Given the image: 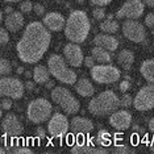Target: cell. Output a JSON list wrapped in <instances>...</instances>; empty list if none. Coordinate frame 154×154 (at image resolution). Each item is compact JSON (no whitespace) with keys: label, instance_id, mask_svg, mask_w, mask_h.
<instances>
[{"label":"cell","instance_id":"obj_1","mask_svg":"<svg viewBox=\"0 0 154 154\" xmlns=\"http://www.w3.org/2000/svg\"><path fill=\"white\" fill-rule=\"evenodd\" d=\"M50 32L42 23L33 21L28 24L21 38L16 45L20 61L28 65L37 63L50 46Z\"/></svg>","mask_w":154,"mask_h":154},{"label":"cell","instance_id":"obj_2","mask_svg":"<svg viewBox=\"0 0 154 154\" xmlns=\"http://www.w3.org/2000/svg\"><path fill=\"white\" fill-rule=\"evenodd\" d=\"M90 20L86 12L83 11H72L65 24V36L70 42L82 44L86 41L90 33Z\"/></svg>","mask_w":154,"mask_h":154},{"label":"cell","instance_id":"obj_3","mask_svg":"<svg viewBox=\"0 0 154 154\" xmlns=\"http://www.w3.org/2000/svg\"><path fill=\"white\" fill-rule=\"evenodd\" d=\"M120 107V97L113 91H103L92 97L88 103V111L94 116H107L113 113Z\"/></svg>","mask_w":154,"mask_h":154},{"label":"cell","instance_id":"obj_4","mask_svg":"<svg viewBox=\"0 0 154 154\" xmlns=\"http://www.w3.org/2000/svg\"><path fill=\"white\" fill-rule=\"evenodd\" d=\"M48 69L50 71V75H53L55 79L65 85H75L78 76L76 72L69 69L67 62L63 57L58 54H51L48 59Z\"/></svg>","mask_w":154,"mask_h":154},{"label":"cell","instance_id":"obj_5","mask_svg":"<svg viewBox=\"0 0 154 154\" xmlns=\"http://www.w3.org/2000/svg\"><path fill=\"white\" fill-rule=\"evenodd\" d=\"M51 112H53V107H51L50 101L44 97H38L29 103L26 108V117L33 124H40V122H45L50 119Z\"/></svg>","mask_w":154,"mask_h":154},{"label":"cell","instance_id":"obj_6","mask_svg":"<svg viewBox=\"0 0 154 154\" xmlns=\"http://www.w3.org/2000/svg\"><path fill=\"white\" fill-rule=\"evenodd\" d=\"M51 100L67 115H75L80 109V103L78 99L65 87H54L51 91Z\"/></svg>","mask_w":154,"mask_h":154},{"label":"cell","instance_id":"obj_7","mask_svg":"<svg viewBox=\"0 0 154 154\" xmlns=\"http://www.w3.org/2000/svg\"><path fill=\"white\" fill-rule=\"evenodd\" d=\"M120 76V70L109 63H99L91 69V78L99 85H112L117 82Z\"/></svg>","mask_w":154,"mask_h":154},{"label":"cell","instance_id":"obj_8","mask_svg":"<svg viewBox=\"0 0 154 154\" xmlns=\"http://www.w3.org/2000/svg\"><path fill=\"white\" fill-rule=\"evenodd\" d=\"M24 88L25 86L17 78H9V76L0 78V97L20 99L24 95Z\"/></svg>","mask_w":154,"mask_h":154},{"label":"cell","instance_id":"obj_9","mask_svg":"<svg viewBox=\"0 0 154 154\" xmlns=\"http://www.w3.org/2000/svg\"><path fill=\"white\" fill-rule=\"evenodd\" d=\"M133 106L140 112L150 111L154 108V83L143 86L141 90L136 94L133 99Z\"/></svg>","mask_w":154,"mask_h":154},{"label":"cell","instance_id":"obj_10","mask_svg":"<svg viewBox=\"0 0 154 154\" xmlns=\"http://www.w3.org/2000/svg\"><path fill=\"white\" fill-rule=\"evenodd\" d=\"M122 34L127 40L134 44H141L146 40V29L137 20H125L122 24Z\"/></svg>","mask_w":154,"mask_h":154},{"label":"cell","instance_id":"obj_11","mask_svg":"<svg viewBox=\"0 0 154 154\" xmlns=\"http://www.w3.org/2000/svg\"><path fill=\"white\" fill-rule=\"evenodd\" d=\"M143 9H145V4L142 3V0H128L116 12V17L119 20L122 19L137 20L138 17L143 15Z\"/></svg>","mask_w":154,"mask_h":154},{"label":"cell","instance_id":"obj_12","mask_svg":"<svg viewBox=\"0 0 154 154\" xmlns=\"http://www.w3.org/2000/svg\"><path fill=\"white\" fill-rule=\"evenodd\" d=\"M70 128V122L67 117L62 113H54L49 119L48 122V132L51 137L54 138H62L67 134Z\"/></svg>","mask_w":154,"mask_h":154},{"label":"cell","instance_id":"obj_13","mask_svg":"<svg viewBox=\"0 0 154 154\" xmlns=\"http://www.w3.org/2000/svg\"><path fill=\"white\" fill-rule=\"evenodd\" d=\"M2 128H3L4 134L8 136V137H19L24 132L23 124L20 122L16 115H13V113H8L4 117V120L2 122Z\"/></svg>","mask_w":154,"mask_h":154},{"label":"cell","instance_id":"obj_14","mask_svg":"<svg viewBox=\"0 0 154 154\" xmlns=\"http://www.w3.org/2000/svg\"><path fill=\"white\" fill-rule=\"evenodd\" d=\"M63 57L66 59V62L72 66V67H80L85 61V55L80 46H78V44L70 42L65 46L63 49Z\"/></svg>","mask_w":154,"mask_h":154},{"label":"cell","instance_id":"obj_15","mask_svg":"<svg viewBox=\"0 0 154 154\" xmlns=\"http://www.w3.org/2000/svg\"><path fill=\"white\" fill-rule=\"evenodd\" d=\"M132 115L128 111H115L111 113L109 117V124L111 127L116 131H127V129L132 125Z\"/></svg>","mask_w":154,"mask_h":154},{"label":"cell","instance_id":"obj_16","mask_svg":"<svg viewBox=\"0 0 154 154\" xmlns=\"http://www.w3.org/2000/svg\"><path fill=\"white\" fill-rule=\"evenodd\" d=\"M42 24L48 28L49 30H51V32H59V30L65 29L66 20L61 13L50 12V13H48V15H45L44 20H42Z\"/></svg>","mask_w":154,"mask_h":154},{"label":"cell","instance_id":"obj_17","mask_svg":"<svg viewBox=\"0 0 154 154\" xmlns=\"http://www.w3.org/2000/svg\"><path fill=\"white\" fill-rule=\"evenodd\" d=\"M70 128L76 134H88L94 131V122L87 117L76 116L70 121Z\"/></svg>","mask_w":154,"mask_h":154},{"label":"cell","instance_id":"obj_18","mask_svg":"<svg viewBox=\"0 0 154 154\" xmlns=\"http://www.w3.org/2000/svg\"><path fill=\"white\" fill-rule=\"evenodd\" d=\"M94 44L95 46H100L106 49L108 51H115L119 48V41L116 37H113L112 34H97L94 38Z\"/></svg>","mask_w":154,"mask_h":154},{"label":"cell","instance_id":"obj_19","mask_svg":"<svg viewBox=\"0 0 154 154\" xmlns=\"http://www.w3.org/2000/svg\"><path fill=\"white\" fill-rule=\"evenodd\" d=\"M24 16L21 12H15L13 11L12 13L7 15V19H5V28L8 32H19L20 29L24 26Z\"/></svg>","mask_w":154,"mask_h":154},{"label":"cell","instance_id":"obj_20","mask_svg":"<svg viewBox=\"0 0 154 154\" xmlns=\"http://www.w3.org/2000/svg\"><path fill=\"white\" fill-rule=\"evenodd\" d=\"M70 150L74 154H107L108 153V150L106 148H103V146L96 148V146L91 145L88 142L76 143V145H74Z\"/></svg>","mask_w":154,"mask_h":154},{"label":"cell","instance_id":"obj_21","mask_svg":"<svg viewBox=\"0 0 154 154\" xmlns=\"http://www.w3.org/2000/svg\"><path fill=\"white\" fill-rule=\"evenodd\" d=\"M75 91H76V94H79L80 96L90 97V96L94 95V92H95V88H94L92 83H91L88 79L82 78L80 80H78V82L75 83Z\"/></svg>","mask_w":154,"mask_h":154},{"label":"cell","instance_id":"obj_22","mask_svg":"<svg viewBox=\"0 0 154 154\" xmlns=\"http://www.w3.org/2000/svg\"><path fill=\"white\" fill-rule=\"evenodd\" d=\"M133 62H134V54L128 49H122L117 54V63L124 70H131Z\"/></svg>","mask_w":154,"mask_h":154},{"label":"cell","instance_id":"obj_23","mask_svg":"<svg viewBox=\"0 0 154 154\" xmlns=\"http://www.w3.org/2000/svg\"><path fill=\"white\" fill-rule=\"evenodd\" d=\"M140 72L145 80H148L149 83H154V58L143 61L140 66Z\"/></svg>","mask_w":154,"mask_h":154},{"label":"cell","instance_id":"obj_24","mask_svg":"<svg viewBox=\"0 0 154 154\" xmlns=\"http://www.w3.org/2000/svg\"><path fill=\"white\" fill-rule=\"evenodd\" d=\"M91 55H92V58L95 59V62H97V63H111V61H112L109 51L100 46L94 48L91 50Z\"/></svg>","mask_w":154,"mask_h":154},{"label":"cell","instance_id":"obj_25","mask_svg":"<svg viewBox=\"0 0 154 154\" xmlns=\"http://www.w3.org/2000/svg\"><path fill=\"white\" fill-rule=\"evenodd\" d=\"M33 80L34 83H38V85H45V83L49 80V75H50V71L49 69H46L42 65H38L33 69Z\"/></svg>","mask_w":154,"mask_h":154},{"label":"cell","instance_id":"obj_26","mask_svg":"<svg viewBox=\"0 0 154 154\" xmlns=\"http://www.w3.org/2000/svg\"><path fill=\"white\" fill-rule=\"evenodd\" d=\"M119 28H120V25H119V23L116 21V20H104L103 23L100 24V29L103 30L104 33H108V34H115L119 30Z\"/></svg>","mask_w":154,"mask_h":154},{"label":"cell","instance_id":"obj_27","mask_svg":"<svg viewBox=\"0 0 154 154\" xmlns=\"http://www.w3.org/2000/svg\"><path fill=\"white\" fill-rule=\"evenodd\" d=\"M96 142L99 146H103V148H107V146L111 145V136L107 131H100L99 134L96 137Z\"/></svg>","mask_w":154,"mask_h":154},{"label":"cell","instance_id":"obj_28","mask_svg":"<svg viewBox=\"0 0 154 154\" xmlns=\"http://www.w3.org/2000/svg\"><path fill=\"white\" fill-rule=\"evenodd\" d=\"M12 71V65L8 59L0 58V76H7L8 74H11Z\"/></svg>","mask_w":154,"mask_h":154},{"label":"cell","instance_id":"obj_29","mask_svg":"<svg viewBox=\"0 0 154 154\" xmlns=\"http://www.w3.org/2000/svg\"><path fill=\"white\" fill-rule=\"evenodd\" d=\"M92 16L96 21H101V20H104L107 17L106 16V9H104L103 7H96V8L92 11Z\"/></svg>","mask_w":154,"mask_h":154},{"label":"cell","instance_id":"obj_30","mask_svg":"<svg viewBox=\"0 0 154 154\" xmlns=\"http://www.w3.org/2000/svg\"><path fill=\"white\" fill-rule=\"evenodd\" d=\"M132 152L133 150L125 145H116L113 149H112V153H115V154H129Z\"/></svg>","mask_w":154,"mask_h":154},{"label":"cell","instance_id":"obj_31","mask_svg":"<svg viewBox=\"0 0 154 154\" xmlns=\"http://www.w3.org/2000/svg\"><path fill=\"white\" fill-rule=\"evenodd\" d=\"M20 11L21 13H29L33 11V4L29 2V0H24V2L20 4Z\"/></svg>","mask_w":154,"mask_h":154},{"label":"cell","instance_id":"obj_32","mask_svg":"<svg viewBox=\"0 0 154 154\" xmlns=\"http://www.w3.org/2000/svg\"><path fill=\"white\" fill-rule=\"evenodd\" d=\"M133 104V97L131 95H128V94H125V95H122V97L120 99V106L124 107V108H128L131 107Z\"/></svg>","mask_w":154,"mask_h":154},{"label":"cell","instance_id":"obj_33","mask_svg":"<svg viewBox=\"0 0 154 154\" xmlns=\"http://www.w3.org/2000/svg\"><path fill=\"white\" fill-rule=\"evenodd\" d=\"M11 153L13 154H32V150L26 146H17V148L11 149Z\"/></svg>","mask_w":154,"mask_h":154},{"label":"cell","instance_id":"obj_34","mask_svg":"<svg viewBox=\"0 0 154 154\" xmlns=\"http://www.w3.org/2000/svg\"><path fill=\"white\" fill-rule=\"evenodd\" d=\"M9 41V34L5 28H0V44L4 45Z\"/></svg>","mask_w":154,"mask_h":154},{"label":"cell","instance_id":"obj_35","mask_svg":"<svg viewBox=\"0 0 154 154\" xmlns=\"http://www.w3.org/2000/svg\"><path fill=\"white\" fill-rule=\"evenodd\" d=\"M145 25L150 28V29H154V13H148L145 17Z\"/></svg>","mask_w":154,"mask_h":154},{"label":"cell","instance_id":"obj_36","mask_svg":"<svg viewBox=\"0 0 154 154\" xmlns=\"http://www.w3.org/2000/svg\"><path fill=\"white\" fill-rule=\"evenodd\" d=\"M0 107H2V109H11L12 108V101H11V97H5V99H3L0 101Z\"/></svg>","mask_w":154,"mask_h":154},{"label":"cell","instance_id":"obj_37","mask_svg":"<svg viewBox=\"0 0 154 154\" xmlns=\"http://www.w3.org/2000/svg\"><path fill=\"white\" fill-rule=\"evenodd\" d=\"M33 11L36 12L37 16H42L45 15V7L42 4H40V3H37V4L33 5Z\"/></svg>","mask_w":154,"mask_h":154},{"label":"cell","instance_id":"obj_38","mask_svg":"<svg viewBox=\"0 0 154 154\" xmlns=\"http://www.w3.org/2000/svg\"><path fill=\"white\" fill-rule=\"evenodd\" d=\"M83 63H85L88 69H92L94 66H95V59L92 58V55H90V57H86L85 61H83Z\"/></svg>","mask_w":154,"mask_h":154},{"label":"cell","instance_id":"obj_39","mask_svg":"<svg viewBox=\"0 0 154 154\" xmlns=\"http://www.w3.org/2000/svg\"><path fill=\"white\" fill-rule=\"evenodd\" d=\"M94 5H97V7H104L107 4H109L112 0H90Z\"/></svg>","mask_w":154,"mask_h":154},{"label":"cell","instance_id":"obj_40","mask_svg":"<svg viewBox=\"0 0 154 154\" xmlns=\"http://www.w3.org/2000/svg\"><path fill=\"white\" fill-rule=\"evenodd\" d=\"M129 87H131V83H129V80H121V83H120V90L122 91V92L128 91Z\"/></svg>","mask_w":154,"mask_h":154},{"label":"cell","instance_id":"obj_41","mask_svg":"<svg viewBox=\"0 0 154 154\" xmlns=\"http://www.w3.org/2000/svg\"><path fill=\"white\" fill-rule=\"evenodd\" d=\"M37 136H38V138H45L46 137V133H45V129L44 128H37Z\"/></svg>","mask_w":154,"mask_h":154},{"label":"cell","instance_id":"obj_42","mask_svg":"<svg viewBox=\"0 0 154 154\" xmlns=\"http://www.w3.org/2000/svg\"><path fill=\"white\" fill-rule=\"evenodd\" d=\"M142 3L146 7H150V8H154V0H142Z\"/></svg>","mask_w":154,"mask_h":154},{"label":"cell","instance_id":"obj_43","mask_svg":"<svg viewBox=\"0 0 154 154\" xmlns=\"http://www.w3.org/2000/svg\"><path fill=\"white\" fill-rule=\"evenodd\" d=\"M25 87H26L28 90H30V91H32V90L34 88V83H33V82H30V80H28V82L25 83Z\"/></svg>","mask_w":154,"mask_h":154},{"label":"cell","instance_id":"obj_44","mask_svg":"<svg viewBox=\"0 0 154 154\" xmlns=\"http://www.w3.org/2000/svg\"><path fill=\"white\" fill-rule=\"evenodd\" d=\"M149 131L152 132V133H154V117L149 121Z\"/></svg>","mask_w":154,"mask_h":154},{"label":"cell","instance_id":"obj_45","mask_svg":"<svg viewBox=\"0 0 154 154\" xmlns=\"http://www.w3.org/2000/svg\"><path fill=\"white\" fill-rule=\"evenodd\" d=\"M45 85H46V87H48V88H54V85H53V82H46V83H45Z\"/></svg>","mask_w":154,"mask_h":154},{"label":"cell","instance_id":"obj_46","mask_svg":"<svg viewBox=\"0 0 154 154\" xmlns=\"http://www.w3.org/2000/svg\"><path fill=\"white\" fill-rule=\"evenodd\" d=\"M13 12V9L11 8V7H7V8H5V13H7V15H9V13H12Z\"/></svg>","mask_w":154,"mask_h":154},{"label":"cell","instance_id":"obj_47","mask_svg":"<svg viewBox=\"0 0 154 154\" xmlns=\"http://www.w3.org/2000/svg\"><path fill=\"white\" fill-rule=\"evenodd\" d=\"M7 3H17V2H21V0H4Z\"/></svg>","mask_w":154,"mask_h":154},{"label":"cell","instance_id":"obj_48","mask_svg":"<svg viewBox=\"0 0 154 154\" xmlns=\"http://www.w3.org/2000/svg\"><path fill=\"white\" fill-rule=\"evenodd\" d=\"M24 74H25V76H26V78H29V76H33V74H30L29 71H25V72H24Z\"/></svg>","mask_w":154,"mask_h":154},{"label":"cell","instance_id":"obj_49","mask_svg":"<svg viewBox=\"0 0 154 154\" xmlns=\"http://www.w3.org/2000/svg\"><path fill=\"white\" fill-rule=\"evenodd\" d=\"M17 72H19V74H23V72H24V69H23V67H19V69H17Z\"/></svg>","mask_w":154,"mask_h":154},{"label":"cell","instance_id":"obj_50","mask_svg":"<svg viewBox=\"0 0 154 154\" xmlns=\"http://www.w3.org/2000/svg\"><path fill=\"white\" fill-rule=\"evenodd\" d=\"M4 153H7V149H4V148H0V154H4Z\"/></svg>","mask_w":154,"mask_h":154},{"label":"cell","instance_id":"obj_51","mask_svg":"<svg viewBox=\"0 0 154 154\" xmlns=\"http://www.w3.org/2000/svg\"><path fill=\"white\" fill-rule=\"evenodd\" d=\"M150 149H152V152H154V141L150 143Z\"/></svg>","mask_w":154,"mask_h":154},{"label":"cell","instance_id":"obj_52","mask_svg":"<svg viewBox=\"0 0 154 154\" xmlns=\"http://www.w3.org/2000/svg\"><path fill=\"white\" fill-rule=\"evenodd\" d=\"M2 21H3V12L0 11V23H2Z\"/></svg>","mask_w":154,"mask_h":154},{"label":"cell","instance_id":"obj_53","mask_svg":"<svg viewBox=\"0 0 154 154\" xmlns=\"http://www.w3.org/2000/svg\"><path fill=\"white\" fill-rule=\"evenodd\" d=\"M2 115H3V109H2V107H0V117H2Z\"/></svg>","mask_w":154,"mask_h":154},{"label":"cell","instance_id":"obj_54","mask_svg":"<svg viewBox=\"0 0 154 154\" xmlns=\"http://www.w3.org/2000/svg\"><path fill=\"white\" fill-rule=\"evenodd\" d=\"M78 2H80V3H82V2H83V0H78Z\"/></svg>","mask_w":154,"mask_h":154}]
</instances>
